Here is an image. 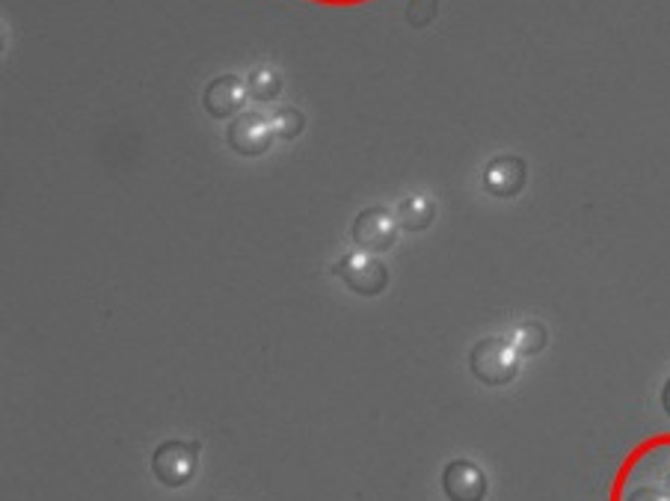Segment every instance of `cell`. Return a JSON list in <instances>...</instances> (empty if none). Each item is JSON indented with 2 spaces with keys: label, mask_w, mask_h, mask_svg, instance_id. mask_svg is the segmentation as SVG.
I'll return each instance as SVG.
<instances>
[{
  "label": "cell",
  "mask_w": 670,
  "mask_h": 501,
  "mask_svg": "<svg viewBox=\"0 0 670 501\" xmlns=\"http://www.w3.org/2000/svg\"><path fill=\"white\" fill-rule=\"evenodd\" d=\"M611 501H670V434L653 436L626 457Z\"/></svg>",
  "instance_id": "1"
},
{
  "label": "cell",
  "mask_w": 670,
  "mask_h": 501,
  "mask_svg": "<svg viewBox=\"0 0 670 501\" xmlns=\"http://www.w3.org/2000/svg\"><path fill=\"white\" fill-rule=\"evenodd\" d=\"M469 371L484 386L499 389V386L514 383L516 374H519V354L507 338H499V335L480 338L478 345L472 347Z\"/></svg>",
  "instance_id": "2"
},
{
  "label": "cell",
  "mask_w": 670,
  "mask_h": 501,
  "mask_svg": "<svg viewBox=\"0 0 670 501\" xmlns=\"http://www.w3.org/2000/svg\"><path fill=\"white\" fill-rule=\"evenodd\" d=\"M196 466H199V442H191V439H167L152 454V472L169 490L191 484Z\"/></svg>",
  "instance_id": "3"
},
{
  "label": "cell",
  "mask_w": 670,
  "mask_h": 501,
  "mask_svg": "<svg viewBox=\"0 0 670 501\" xmlns=\"http://www.w3.org/2000/svg\"><path fill=\"white\" fill-rule=\"evenodd\" d=\"M333 273L345 282L347 288L357 291L359 297H377L389 285V268L377 256L365 253V249L362 253H347L335 265Z\"/></svg>",
  "instance_id": "4"
},
{
  "label": "cell",
  "mask_w": 670,
  "mask_h": 501,
  "mask_svg": "<svg viewBox=\"0 0 670 501\" xmlns=\"http://www.w3.org/2000/svg\"><path fill=\"white\" fill-rule=\"evenodd\" d=\"M353 241L365 253H383L398 241V220L386 205H369L353 220Z\"/></svg>",
  "instance_id": "5"
},
{
  "label": "cell",
  "mask_w": 670,
  "mask_h": 501,
  "mask_svg": "<svg viewBox=\"0 0 670 501\" xmlns=\"http://www.w3.org/2000/svg\"><path fill=\"white\" fill-rule=\"evenodd\" d=\"M229 145L235 149L237 155L258 157L265 155L273 143V123H270L265 113H241L235 123L229 125V134H226Z\"/></svg>",
  "instance_id": "6"
},
{
  "label": "cell",
  "mask_w": 670,
  "mask_h": 501,
  "mask_svg": "<svg viewBox=\"0 0 670 501\" xmlns=\"http://www.w3.org/2000/svg\"><path fill=\"white\" fill-rule=\"evenodd\" d=\"M528 181V164L519 155L492 157L484 167V188L499 200H514L523 193Z\"/></svg>",
  "instance_id": "7"
},
{
  "label": "cell",
  "mask_w": 670,
  "mask_h": 501,
  "mask_svg": "<svg viewBox=\"0 0 670 501\" xmlns=\"http://www.w3.org/2000/svg\"><path fill=\"white\" fill-rule=\"evenodd\" d=\"M442 490L448 501H484L487 499V475L472 460H451L442 472Z\"/></svg>",
  "instance_id": "8"
},
{
  "label": "cell",
  "mask_w": 670,
  "mask_h": 501,
  "mask_svg": "<svg viewBox=\"0 0 670 501\" xmlns=\"http://www.w3.org/2000/svg\"><path fill=\"white\" fill-rule=\"evenodd\" d=\"M246 95H249V92H246L244 80L235 78V75H223V78L208 84L202 101H205V111L211 113L214 119H226V116H232V113L244 107Z\"/></svg>",
  "instance_id": "9"
},
{
  "label": "cell",
  "mask_w": 670,
  "mask_h": 501,
  "mask_svg": "<svg viewBox=\"0 0 670 501\" xmlns=\"http://www.w3.org/2000/svg\"><path fill=\"white\" fill-rule=\"evenodd\" d=\"M434 217H436L434 200H427L422 193L407 196V200L401 202V208H398V220H401V226L407 232H425L427 226L434 223Z\"/></svg>",
  "instance_id": "10"
},
{
  "label": "cell",
  "mask_w": 670,
  "mask_h": 501,
  "mask_svg": "<svg viewBox=\"0 0 670 501\" xmlns=\"http://www.w3.org/2000/svg\"><path fill=\"white\" fill-rule=\"evenodd\" d=\"M507 342L516 347V354H519V357H537V354L546 347L549 330L540 321H526L516 326Z\"/></svg>",
  "instance_id": "11"
},
{
  "label": "cell",
  "mask_w": 670,
  "mask_h": 501,
  "mask_svg": "<svg viewBox=\"0 0 670 501\" xmlns=\"http://www.w3.org/2000/svg\"><path fill=\"white\" fill-rule=\"evenodd\" d=\"M280 90H282L280 75L268 66L256 68V72L249 75V80H246V92H249L256 101H273L280 95Z\"/></svg>",
  "instance_id": "12"
},
{
  "label": "cell",
  "mask_w": 670,
  "mask_h": 501,
  "mask_svg": "<svg viewBox=\"0 0 670 501\" xmlns=\"http://www.w3.org/2000/svg\"><path fill=\"white\" fill-rule=\"evenodd\" d=\"M273 134L280 137V140H297V137L302 134V125H306V116H302L300 111H294V107H282V111L273 113Z\"/></svg>",
  "instance_id": "13"
},
{
  "label": "cell",
  "mask_w": 670,
  "mask_h": 501,
  "mask_svg": "<svg viewBox=\"0 0 670 501\" xmlns=\"http://www.w3.org/2000/svg\"><path fill=\"white\" fill-rule=\"evenodd\" d=\"M439 10V0H410L407 3V22L413 27H427L436 18Z\"/></svg>",
  "instance_id": "14"
},
{
  "label": "cell",
  "mask_w": 670,
  "mask_h": 501,
  "mask_svg": "<svg viewBox=\"0 0 670 501\" xmlns=\"http://www.w3.org/2000/svg\"><path fill=\"white\" fill-rule=\"evenodd\" d=\"M309 3H321V7L345 10V7H362V3H371V0H309Z\"/></svg>",
  "instance_id": "15"
},
{
  "label": "cell",
  "mask_w": 670,
  "mask_h": 501,
  "mask_svg": "<svg viewBox=\"0 0 670 501\" xmlns=\"http://www.w3.org/2000/svg\"><path fill=\"white\" fill-rule=\"evenodd\" d=\"M661 407H665V412L670 415V377L668 383H665V389H661Z\"/></svg>",
  "instance_id": "16"
}]
</instances>
